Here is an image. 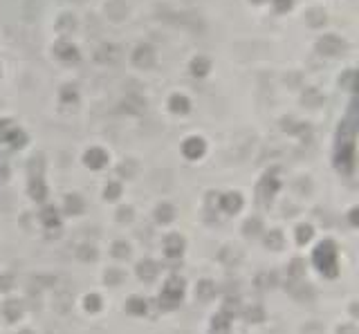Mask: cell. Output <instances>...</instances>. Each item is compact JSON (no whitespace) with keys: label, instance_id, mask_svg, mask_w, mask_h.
Wrapping results in <instances>:
<instances>
[{"label":"cell","instance_id":"9c48e42d","mask_svg":"<svg viewBox=\"0 0 359 334\" xmlns=\"http://www.w3.org/2000/svg\"><path fill=\"white\" fill-rule=\"evenodd\" d=\"M292 7V0H274V9L278 11V14H283V11H287Z\"/></svg>","mask_w":359,"mask_h":334},{"label":"cell","instance_id":"30bf717a","mask_svg":"<svg viewBox=\"0 0 359 334\" xmlns=\"http://www.w3.org/2000/svg\"><path fill=\"white\" fill-rule=\"evenodd\" d=\"M173 106H175V110H184L186 101H184V99H173Z\"/></svg>","mask_w":359,"mask_h":334},{"label":"cell","instance_id":"8992f818","mask_svg":"<svg viewBox=\"0 0 359 334\" xmlns=\"http://www.w3.org/2000/svg\"><path fill=\"white\" fill-rule=\"evenodd\" d=\"M99 61H117V49L115 47H101L99 49Z\"/></svg>","mask_w":359,"mask_h":334},{"label":"cell","instance_id":"7a4b0ae2","mask_svg":"<svg viewBox=\"0 0 359 334\" xmlns=\"http://www.w3.org/2000/svg\"><path fill=\"white\" fill-rule=\"evenodd\" d=\"M153 61H155V54H153V49L148 47V45H141V47H137V52H135V63L139 65V68H148V65H153Z\"/></svg>","mask_w":359,"mask_h":334},{"label":"cell","instance_id":"3957f363","mask_svg":"<svg viewBox=\"0 0 359 334\" xmlns=\"http://www.w3.org/2000/svg\"><path fill=\"white\" fill-rule=\"evenodd\" d=\"M106 11H108V16H110L112 20H122V18H126V5H124L122 0H112V2H108V7H106Z\"/></svg>","mask_w":359,"mask_h":334},{"label":"cell","instance_id":"8fae6325","mask_svg":"<svg viewBox=\"0 0 359 334\" xmlns=\"http://www.w3.org/2000/svg\"><path fill=\"white\" fill-rule=\"evenodd\" d=\"M254 2H267V0H254Z\"/></svg>","mask_w":359,"mask_h":334},{"label":"cell","instance_id":"ba28073f","mask_svg":"<svg viewBox=\"0 0 359 334\" xmlns=\"http://www.w3.org/2000/svg\"><path fill=\"white\" fill-rule=\"evenodd\" d=\"M207 61H204V58H195L193 61V65H191V68H193V74H204V70H207Z\"/></svg>","mask_w":359,"mask_h":334},{"label":"cell","instance_id":"6da1fadb","mask_svg":"<svg viewBox=\"0 0 359 334\" xmlns=\"http://www.w3.org/2000/svg\"><path fill=\"white\" fill-rule=\"evenodd\" d=\"M316 49H319L321 54H328V56H335V54H339L341 49H344V43H341L337 36H323V39L316 43Z\"/></svg>","mask_w":359,"mask_h":334},{"label":"cell","instance_id":"5b68a950","mask_svg":"<svg viewBox=\"0 0 359 334\" xmlns=\"http://www.w3.org/2000/svg\"><path fill=\"white\" fill-rule=\"evenodd\" d=\"M56 52H58V56L61 58H68V61L70 58H72V61L77 58V47H72V45H68V43H58Z\"/></svg>","mask_w":359,"mask_h":334},{"label":"cell","instance_id":"277c9868","mask_svg":"<svg viewBox=\"0 0 359 334\" xmlns=\"http://www.w3.org/2000/svg\"><path fill=\"white\" fill-rule=\"evenodd\" d=\"M306 20H308V25H312V27H319V25L325 23V11L319 9V7H314V9H310L306 14Z\"/></svg>","mask_w":359,"mask_h":334},{"label":"cell","instance_id":"52a82bcc","mask_svg":"<svg viewBox=\"0 0 359 334\" xmlns=\"http://www.w3.org/2000/svg\"><path fill=\"white\" fill-rule=\"evenodd\" d=\"M74 25H77V20H74V16H61V18H58V29H74Z\"/></svg>","mask_w":359,"mask_h":334}]
</instances>
